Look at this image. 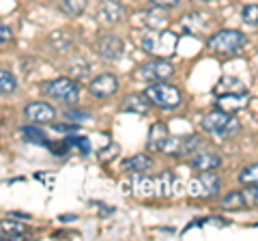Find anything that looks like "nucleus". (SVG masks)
<instances>
[{
  "label": "nucleus",
  "mask_w": 258,
  "mask_h": 241,
  "mask_svg": "<svg viewBox=\"0 0 258 241\" xmlns=\"http://www.w3.org/2000/svg\"><path fill=\"white\" fill-rule=\"evenodd\" d=\"M176 43H179V35L168 28H161V30L149 28L142 37V50L151 56H155V58L172 56L176 52Z\"/></svg>",
  "instance_id": "nucleus-1"
},
{
  "label": "nucleus",
  "mask_w": 258,
  "mask_h": 241,
  "mask_svg": "<svg viewBox=\"0 0 258 241\" xmlns=\"http://www.w3.org/2000/svg\"><path fill=\"white\" fill-rule=\"evenodd\" d=\"M220 192V176L213 170H203L198 179L189 183V196L194 198H213Z\"/></svg>",
  "instance_id": "nucleus-7"
},
{
  "label": "nucleus",
  "mask_w": 258,
  "mask_h": 241,
  "mask_svg": "<svg viewBox=\"0 0 258 241\" xmlns=\"http://www.w3.org/2000/svg\"><path fill=\"white\" fill-rule=\"evenodd\" d=\"M0 232L3 235H9L11 239H22L24 232H26V226L22 222H15V220H3L0 222Z\"/></svg>",
  "instance_id": "nucleus-19"
},
{
  "label": "nucleus",
  "mask_w": 258,
  "mask_h": 241,
  "mask_svg": "<svg viewBox=\"0 0 258 241\" xmlns=\"http://www.w3.org/2000/svg\"><path fill=\"white\" fill-rule=\"evenodd\" d=\"M172 76H174V67L166 58H153L140 65L134 74V78L142 80V82H161V80H168Z\"/></svg>",
  "instance_id": "nucleus-6"
},
{
  "label": "nucleus",
  "mask_w": 258,
  "mask_h": 241,
  "mask_svg": "<svg viewBox=\"0 0 258 241\" xmlns=\"http://www.w3.org/2000/svg\"><path fill=\"white\" fill-rule=\"evenodd\" d=\"M168 15L166 11L161 9V7H157V9H151L144 13V22H147V26L153 28V30H161V28H166L168 26Z\"/></svg>",
  "instance_id": "nucleus-17"
},
{
  "label": "nucleus",
  "mask_w": 258,
  "mask_h": 241,
  "mask_svg": "<svg viewBox=\"0 0 258 241\" xmlns=\"http://www.w3.org/2000/svg\"><path fill=\"white\" fill-rule=\"evenodd\" d=\"M142 95L149 99V103H153V106H157V108H164V110H174L183 103V93L176 86L166 84L164 80L147 86V91Z\"/></svg>",
  "instance_id": "nucleus-3"
},
{
  "label": "nucleus",
  "mask_w": 258,
  "mask_h": 241,
  "mask_svg": "<svg viewBox=\"0 0 258 241\" xmlns=\"http://www.w3.org/2000/svg\"><path fill=\"white\" fill-rule=\"evenodd\" d=\"M24 116H26L30 123H37V125L52 123V120L56 118V110L45 101H32L24 108Z\"/></svg>",
  "instance_id": "nucleus-11"
},
{
  "label": "nucleus",
  "mask_w": 258,
  "mask_h": 241,
  "mask_svg": "<svg viewBox=\"0 0 258 241\" xmlns=\"http://www.w3.org/2000/svg\"><path fill=\"white\" fill-rule=\"evenodd\" d=\"M64 144H67V147H78L82 155H88V153H91V142H88L84 136H67Z\"/></svg>",
  "instance_id": "nucleus-25"
},
{
  "label": "nucleus",
  "mask_w": 258,
  "mask_h": 241,
  "mask_svg": "<svg viewBox=\"0 0 258 241\" xmlns=\"http://www.w3.org/2000/svg\"><path fill=\"white\" fill-rule=\"evenodd\" d=\"M172 172H164L157 176V194L159 196H170V188H172Z\"/></svg>",
  "instance_id": "nucleus-27"
},
{
  "label": "nucleus",
  "mask_w": 258,
  "mask_h": 241,
  "mask_svg": "<svg viewBox=\"0 0 258 241\" xmlns=\"http://www.w3.org/2000/svg\"><path fill=\"white\" fill-rule=\"evenodd\" d=\"M222 207L224 209H241V207H245L241 192H228V194L222 198Z\"/></svg>",
  "instance_id": "nucleus-26"
},
{
  "label": "nucleus",
  "mask_w": 258,
  "mask_h": 241,
  "mask_svg": "<svg viewBox=\"0 0 258 241\" xmlns=\"http://www.w3.org/2000/svg\"><path fill=\"white\" fill-rule=\"evenodd\" d=\"M118 78L112 76V74H101L97 76L95 80H91L88 84V91H91L93 97H99V99H106V97H112L116 91H118Z\"/></svg>",
  "instance_id": "nucleus-9"
},
{
  "label": "nucleus",
  "mask_w": 258,
  "mask_h": 241,
  "mask_svg": "<svg viewBox=\"0 0 258 241\" xmlns=\"http://www.w3.org/2000/svg\"><path fill=\"white\" fill-rule=\"evenodd\" d=\"M241 196H243V203L247 207H256V203H258V190H256V186H245L243 190H241Z\"/></svg>",
  "instance_id": "nucleus-29"
},
{
  "label": "nucleus",
  "mask_w": 258,
  "mask_h": 241,
  "mask_svg": "<svg viewBox=\"0 0 258 241\" xmlns=\"http://www.w3.org/2000/svg\"><path fill=\"white\" fill-rule=\"evenodd\" d=\"M247 103H249L247 93H230V95H220L215 106L217 110H224V112H237L247 108Z\"/></svg>",
  "instance_id": "nucleus-12"
},
{
  "label": "nucleus",
  "mask_w": 258,
  "mask_h": 241,
  "mask_svg": "<svg viewBox=\"0 0 258 241\" xmlns=\"http://www.w3.org/2000/svg\"><path fill=\"white\" fill-rule=\"evenodd\" d=\"M155 7H161V9H170V7H176L179 0H151Z\"/></svg>",
  "instance_id": "nucleus-33"
},
{
  "label": "nucleus",
  "mask_w": 258,
  "mask_h": 241,
  "mask_svg": "<svg viewBox=\"0 0 258 241\" xmlns=\"http://www.w3.org/2000/svg\"><path fill=\"white\" fill-rule=\"evenodd\" d=\"M168 140V130L164 123H153L149 130V138H147V149L151 153H157V151L164 149V144Z\"/></svg>",
  "instance_id": "nucleus-14"
},
{
  "label": "nucleus",
  "mask_w": 258,
  "mask_h": 241,
  "mask_svg": "<svg viewBox=\"0 0 258 241\" xmlns=\"http://www.w3.org/2000/svg\"><path fill=\"white\" fill-rule=\"evenodd\" d=\"M239 179H241V183H243V186H256V183H258V166L252 164V166L243 168V170H241V174H239Z\"/></svg>",
  "instance_id": "nucleus-28"
},
{
  "label": "nucleus",
  "mask_w": 258,
  "mask_h": 241,
  "mask_svg": "<svg viewBox=\"0 0 258 241\" xmlns=\"http://www.w3.org/2000/svg\"><path fill=\"white\" fill-rule=\"evenodd\" d=\"M215 93L217 95H230V93H245V84L241 82L239 78H232V76H226L220 80V84L215 86Z\"/></svg>",
  "instance_id": "nucleus-16"
},
{
  "label": "nucleus",
  "mask_w": 258,
  "mask_h": 241,
  "mask_svg": "<svg viewBox=\"0 0 258 241\" xmlns=\"http://www.w3.org/2000/svg\"><path fill=\"white\" fill-rule=\"evenodd\" d=\"M88 0H62L60 3V11L67 15H82L86 11Z\"/></svg>",
  "instance_id": "nucleus-22"
},
{
  "label": "nucleus",
  "mask_w": 258,
  "mask_h": 241,
  "mask_svg": "<svg viewBox=\"0 0 258 241\" xmlns=\"http://www.w3.org/2000/svg\"><path fill=\"white\" fill-rule=\"evenodd\" d=\"M200 3H213V0H200Z\"/></svg>",
  "instance_id": "nucleus-34"
},
{
  "label": "nucleus",
  "mask_w": 258,
  "mask_h": 241,
  "mask_svg": "<svg viewBox=\"0 0 258 241\" xmlns=\"http://www.w3.org/2000/svg\"><path fill=\"white\" fill-rule=\"evenodd\" d=\"M95 50H97V54H99L101 58H106V61H118L120 56L125 54V43L120 41L116 35H106V37H101L99 41H97Z\"/></svg>",
  "instance_id": "nucleus-10"
},
{
  "label": "nucleus",
  "mask_w": 258,
  "mask_h": 241,
  "mask_svg": "<svg viewBox=\"0 0 258 241\" xmlns=\"http://www.w3.org/2000/svg\"><path fill=\"white\" fill-rule=\"evenodd\" d=\"M15 88H18V80L11 71L0 69V95H11Z\"/></svg>",
  "instance_id": "nucleus-21"
},
{
  "label": "nucleus",
  "mask_w": 258,
  "mask_h": 241,
  "mask_svg": "<svg viewBox=\"0 0 258 241\" xmlns=\"http://www.w3.org/2000/svg\"><path fill=\"white\" fill-rule=\"evenodd\" d=\"M149 108H151V103L144 95H129V97H125V103H123V110L134 112V114H147Z\"/></svg>",
  "instance_id": "nucleus-15"
},
{
  "label": "nucleus",
  "mask_w": 258,
  "mask_h": 241,
  "mask_svg": "<svg viewBox=\"0 0 258 241\" xmlns=\"http://www.w3.org/2000/svg\"><path fill=\"white\" fill-rule=\"evenodd\" d=\"M125 7L118 3V0H106V3L99 5V9H97V20L101 24H106V26H116L125 20Z\"/></svg>",
  "instance_id": "nucleus-8"
},
{
  "label": "nucleus",
  "mask_w": 258,
  "mask_h": 241,
  "mask_svg": "<svg viewBox=\"0 0 258 241\" xmlns=\"http://www.w3.org/2000/svg\"><path fill=\"white\" fill-rule=\"evenodd\" d=\"M20 136L26 142H32V144H47V138L43 132H39L37 127H22L20 130Z\"/></svg>",
  "instance_id": "nucleus-24"
},
{
  "label": "nucleus",
  "mask_w": 258,
  "mask_h": 241,
  "mask_svg": "<svg viewBox=\"0 0 258 241\" xmlns=\"http://www.w3.org/2000/svg\"><path fill=\"white\" fill-rule=\"evenodd\" d=\"M41 93L45 97H52L56 101H62L71 106V103H76L80 99V84L71 78H56V80L41 84Z\"/></svg>",
  "instance_id": "nucleus-4"
},
{
  "label": "nucleus",
  "mask_w": 258,
  "mask_h": 241,
  "mask_svg": "<svg viewBox=\"0 0 258 241\" xmlns=\"http://www.w3.org/2000/svg\"><path fill=\"white\" fill-rule=\"evenodd\" d=\"M11 37H13L11 28H9V26H5V24L0 22V43H7V41H11Z\"/></svg>",
  "instance_id": "nucleus-32"
},
{
  "label": "nucleus",
  "mask_w": 258,
  "mask_h": 241,
  "mask_svg": "<svg viewBox=\"0 0 258 241\" xmlns=\"http://www.w3.org/2000/svg\"><path fill=\"white\" fill-rule=\"evenodd\" d=\"M50 43L54 50H58V52H67L71 45H74V39H71L64 30H56V33L50 35Z\"/></svg>",
  "instance_id": "nucleus-20"
},
{
  "label": "nucleus",
  "mask_w": 258,
  "mask_h": 241,
  "mask_svg": "<svg viewBox=\"0 0 258 241\" xmlns=\"http://www.w3.org/2000/svg\"><path fill=\"white\" fill-rule=\"evenodd\" d=\"M200 144H203V138H198V136H187V138H181L179 155H191V153H196Z\"/></svg>",
  "instance_id": "nucleus-23"
},
{
  "label": "nucleus",
  "mask_w": 258,
  "mask_h": 241,
  "mask_svg": "<svg viewBox=\"0 0 258 241\" xmlns=\"http://www.w3.org/2000/svg\"><path fill=\"white\" fill-rule=\"evenodd\" d=\"M64 118L71 120V123H80V120H84V118H91L86 114V112H64Z\"/></svg>",
  "instance_id": "nucleus-31"
},
{
  "label": "nucleus",
  "mask_w": 258,
  "mask_h": 241,
  "mask_svg": "<svg viewBox=\"0 0 258 241\" xmlns=\"http://www.w3.org/2000/svg\"><path fill=\"white\" fill-rule=\"evenodd\" d=\"M151 166H153V159L149 155H144V153H138V155L129 157L127 162L123 164V168H125V170H129V172H144V170H149Z\"/></svg>",
  "instance_id": "nucleus-18"
},
{
  "label": "nucleus",
  "mask_w": 258,
  "mask_h": 241,
  "mask_svg": "<svg viewBox=\"0 0 258 241\" xmlns=\"http://www.w3.org/2000/svg\"><path fill=\"white\" fill-rule=\"evenodd\" d=\"M241 15H243V22L245 24H249V26H256V15H258V5H247V7H243V13H241Z\"/></svg>",
  "instance_id": "nucleus-30"
},
{
  "label": "nucleus",
  "mask_w": 258,
  "mask_h": 241,
  "mask_svg": "<svg viewBox=\"0 0 258 241\" xmlns=\"http://www.w3.org/2000/svg\"><path fill=\"white\" fill-rule=\"evenodd\" d=\"M203 130L207 134H213L217 138H232L241 132V123L237 118H232L230 112L224 110H213L203 118Z\"/></svg>",
  "instance_id": "nucleus-2"
},
{
  "label": "nucleus",
  "mask_w": 258,
  "mask_h": 241,
  "mask_svg": "<svg viewBox=\"0 0 258 241\" xmlns=\"http://www.w3.org/2000/svg\"><path fill=\"white\" fill-rule=\"evenodd\" d=\"M191 168L194 170H215V168L222 166V157L215 151H203V153H196V157L191 159Z\"/></svg>",
  "instance_id": "nucleus-13"
},
{
  "label": "nucleus",
  "mask_w": 258,
  "mask_h": 241,
  "mask_svg": "<svg viewBox=\"0 0 258 241\" xmlns=\"http://www.w3.org/2000/svg\"><path fill=\"white\" fill-rule=\"evenodd\" d=\"M247 43V37L235 28H224L209 39V50L215 54H235Z\"/></svg>",
  "instance_id": "nucleus-5"
}]
</instances>
